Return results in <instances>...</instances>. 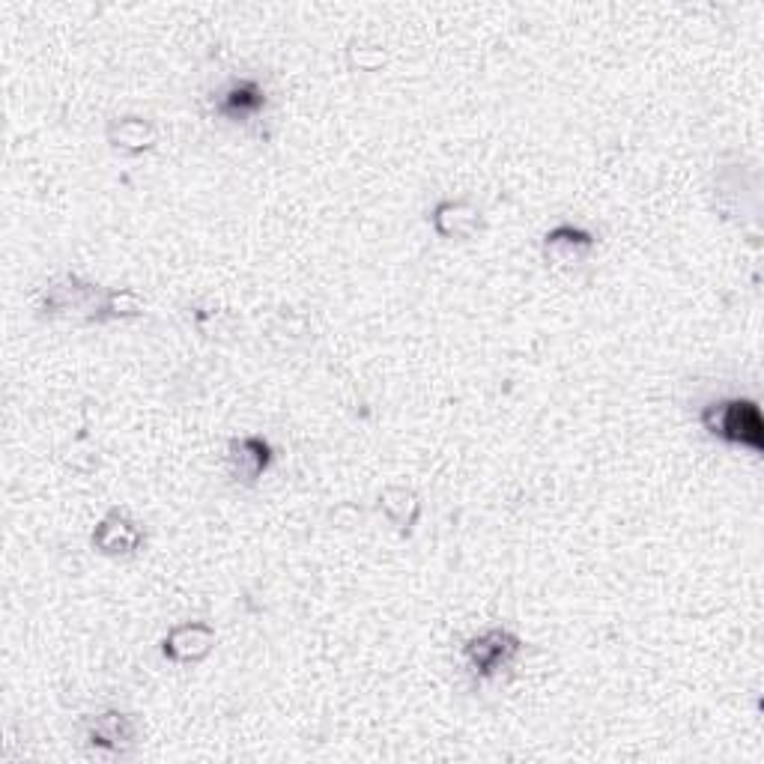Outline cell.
<instances>
[{"mask_svg": "<svg viewBox=\"0 0 764 764\" xmlns=\"http://www.w3.org/2000/svg\"><path fill=\"white\" fill-rule=\"evenodd\" d=\"M702 422L714 436L732 442V445H744L750 451H762L764 445V424L762 412L753 401H720L711 403Z\"/></svg>", "mask_w": 764, "mask_h": 764, "instance_id": "6da1fadb", "label": "cell"}, {"mask_svg": "<svg viewBox=\"0 0 764 764\" xmlns=\"http://www.w3.org/2000/svg\"><path fill=\"white\" fill-rule=\"evenodd\" d=\"M519 654V639L508 630H484L466 642V663L478 678L496 675L499 669L510 667Z\"/></svg>", "mask_w": 764, "mask_h": 764, "instance_id": "7a4b0ae2", "label": "cell"}, {"mask_svg": "<svg viewBox=\"0 0 764 764\" xmlns=\"http://www.w3.org/2000/svg\"><path fill=\"white\" fill-rule=\"evenodd\" d=\"M216 646V630L209 624H179L167 633L165 639V657L174 663H197L204 660Z\"/></svg>", "mask_w": 764, "mask_h": 764, "instance_id": "3957f363", "label": "cell"}, {"mask_svg": "<svg viewBox=\"0 0 764 764\" xmlns=\"http://www.w3.org/2000/svg\"><path fill=\"white\" fill-rule=\"evenodd\" d=\"M87 741L99 750L123 753L126 746L135 744V723H132V716L120 714V711H105V714L90 720Z\"/></svg>", "mask_w": 764, "mask_h": 764, "instance_id": "277c9868", "label": "cell"}, {"mask_svg": "<svg viewBox=\"0 0 764 764\" xmlns=\"http://www.w3.org/2000/svg\"><path fill=\"white\" fill-rule=\"evenodd\" d=\"M227 461H230V472H234L236 481H257L272 461V448L260 436H242V440L230 442Z\"/></svg>", "mask_w": 764, "mask_h": 764, "instance_id": "5b68a950", "label": "cell"}, {"mask_svg": "<svg viewBox=\"0 0 764 764\" xmlns=\"http://www.w3.org/2000/svg\"><path fill=\"white\" fill-rule=\"evenodd\" d=\"M591 246H595V236L579 230V227L561 225L556 227V230H549L547 239H544V255H547V260H553V264L570 266L579 264V260L591 251Z\"/></svg>", "mask_w": 764, "mask_h": 764, "instance_id": "8992f818", "label": "cell"}, {"mask_svg": "<svg viewBox=\"0 0 764 764\" xmlns=\"http://www.w3.org/2000/svg\"><path fill=\"white\" fill-rule=\"evenodd\" d=\"M141 540H144L141 529H137L126 514H117V510L102 519L96 526V535H93V544H96L102 553H109V556L132 553V549L141 547Z\"/></svg>", "mask_w": 764, "mask_h": 764, "instance_id": "52a82bcc", "label": "cell"}, {"mask_svg": "<svg viewBox=\"0 0 764 764\" xmlns=\"http://www.w3.org/2000/svg\"><path fill=\"white\" fill-rule=\"evenodd\" d=\"M481 225V216L475 206L466 200H445L433 209V227L445 239H469Z\"/></svg>", "mask_w": 764, "mask_h": 764, "instance_id": "ba28073f", "label": "cell"}, {"mask_svg": "<svg viewBox=\"0 0 764 764\" xmlns=\"http://www.w3.org/2000/svg\"><path fill=\"white\" fill-rule=\"evenodd\" d=\"M109 141L114 144V149H123V153H144L156 144V128L149 126L147 120L123 117L111 123Z\"/></svg>", "mask_w": 764, "mask_h": 764, "instance_id": "9c48e42d", "label": "cell"}, {"mask_svg": "<svg viewBox=\"0 0 764 764\" xmlns=\"http://www.w3.org/2000/svg\"><path fill=\"white\" fill-rule=\"evenodd\" d=\"M264 90L257 87L255 81H239V84L227 90L221 111L230 114V117H248V114H257V111L264 109Z\"/></svg>", "mask_w": 764, "mask_h": 764, "instance_id": "30bf717a", "label": "cell"}, {"mask_svg": "<svg viewBox=\"0 0 764 764\" xmlns=\"http://www.w3.org/2000/svg\"><path fill=\"white\" fill-rule=\"evenodd\" d=\"M380 502L385 517L398 523V526H406V529L419 519V510H422V502L415 499L410 491H385Z\"/></svg>", "mask_w": 764, "mask_h": 764, "instance_id": "8fae6325", "label": "cell"}]
</instances>
